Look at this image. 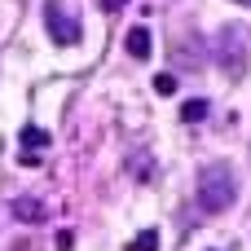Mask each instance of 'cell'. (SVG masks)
<instances>
[{
	"label": "cell",
	"mask_w": 251,
	"mask_h": 251,
	"mask_svg": "<svg viewBox=\"0 0 251 251\" xmlns=\"http://www.w3.org/2000/svg\"><path fill=\"white\" fill-rule=\"evenodd\" d=\"M238 203V172L229 163H207L199 172V207L207 216H221Z\"/></svg>",
	"instance_id": "obj_1"
},
{
	"label": "cell",
	"mask_w": 251,
	"mask_h": 251,
	"mask_svg": "<svg viewBox=\"0 0 251 251\" xmlns=\"http://www.w3.org/2000/svg\"><path fill=\"white\" fill-rule=\"evenodd\" d=\"M44 26H49V40L62 44V49H71V44L84 40V22H79L75 4H66V0H49L44 4Z\"/></svg>",
	"instance_id": "obj_2"
},
{
	"label": "cell",
	"mask_w": 251,
	"mask_h": 251,
	"mask_svg": "<svg viewBox=\"0 0 251 251\" xmlns=\"http://www.w3.org/2000/svg\"><path fill=\"white\" fill-rule=\"evenodd\" d=\"M216 53H221V66H225L229 75H243V66H247V44H243V31H238V26H225V35L216 40Z\"/></svg>",
	"instance_id": "obj_3"
},
{
	"label": "cell",
	"mask_w": 251,
	"mask_h": 251,
	"mask_svg": "<svg viewBox=\"0 0 251 251\" xmlns=\"http://www.w3.org/2000/svg\"><path fill=\"white\" fill-rule=\"evenodd\" d=\"M124 49H128V57H137V62H150V53H154V40H150V31H146V26H132V31H128V40H124Z\"/></svg>",
	"instance_id": "obj_4"
},
{
	"label": "cell",
	"mask_w": 251,
	"mask_h": 251,
	"mask_svg": "<svg viewBox=\"0 0 251 251\" xmlns=\"http://www.w3.org/2000/svg\"><path fill=\"white\" fill-rule=\"evenodd\" d=\"M13 216H18L22 225H44V221H49V207H44L40 199H18V203H13Z\"/></svg>",
	"instance_id": "obj_5"
},
{
	"label": "cell",
	"mask_w": 251,
	"mask_h": 251,
	"mask_svg": "<svg viewBox=\"0 0 251 251\" xmlns=\"http://www.w3.org/2000/svg\"><path fill=\"white\" fill-rule=\"evenodd\" d=\"M207 110H212L207 97H190V101L181 106V119H185V124H199V119H207Z\"/></svg>",
	"instance_id": "obj_6"
},
{
	"label": "cell",
	"mask_w": 251,
	"mask_h": 251,
	"mask_svg": "<svg viewBox=\"0 0 251 251\" xmlns=\"http://www.w3.org/2000/svg\"><path fill=\"white\" fill-rule=\"evenodd\" d=\"M22 146H26V150H44V146H49V132L35 128V124H26V128H22Z\"/></svg>",
	"instance_id": "obj_7"
},
{
	"label": "cell",
	"mask_w": 251,
	"mask_h": 251,
	"mask_svg": "<svg viewBox=\"0 0 251 251\" xmlns=\"http://www.w3.org/2000/svg\"><path fill=\"white\" fill-rule=\"evenodd\" d=\"M132 251H159V234H154V229H141V234L132 238Z\"/></svg>",
	"instance_id": "obj_8"
},
{
	"label": "cell",
	"mask_w": 251,
	"mask_h": 251,
	"mask_svg": "<svg viewBox=\"0 0 251 251\" xmlns=\"http://www.w3.org/2000/svg\"><path fill=\"white\" fill-rule=\"evenodd\" d=\"M154 93H163V97H172V93H176V75H172V71H163V75H154Z\"/></svg>",
	"instance_id": "obj_9"
},
{
	"label": "cell",
	"mask_w": 251,
	"mask_h": 251,
	"mask_svg": "<svg viewBox=\"0 0 251 251\" xmlns=\"http://www.w3.org/2000/svg\"><path fill=\"white\" fill-rule=\"evenodd\" d=\"M75 247V234H71V229H62V234H57V251H71Z\"/></svg>",
	"instance_id": "obj_10"
},
{
	"label": "cell",
	"mask_w": 251,
	"mask_h": 251,
	"mask_svg": "<svg viewBox=\"0 0 251 251\" xmlns=\"http://www.w3.org/2000/svg\"><path fill=\"white\" fill-rule=\"evenodd\" d=\"M119 4H124V0H106V9H119Z\"/></svg>",
	"instance_id": "obj_11"
},
{
	"label": "cell",
	"mask_w": 251,
	"mask_h": 251,
	"mask_svg": "<svg viewBox=\"0 0 251 251\" xmlns=\"http://www.w3.org/2000/svg\"><path fill=\"white\" fill-rule=\"evenodd\" d=\"M234 4H247V9H251V0H234Z\"/></svg>",
	"instance_id": "obj_12"
}]
</instances>
